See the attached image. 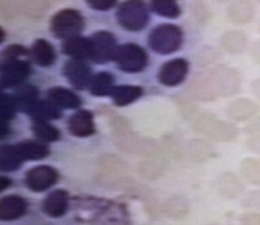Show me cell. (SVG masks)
<instances>
[{
    "instance_id": "cell-13",
    "label": "cell",
    "mask_w": 260,
    "mask_h": 225,
    "mask_svg": "<svg viewBox=\"0 0 260 225\" xmlns=\"http://www.w3.org/2000/svg\"><path fill=\"white\" fill-rule=\"evenodd\" d=\"M187 96L193 102H213L218 94L210 73H199L192 78L187 87Z\"/></svg>"
},
{
    "instance_id": "cell-47",
    "label": "cell",
    "mask_w": 260,
    "mask_h": 225,
    "mask_svg": "<svg viewBox=\"0 0 260 225\" xmlns=\"http://www.w3.org/2000/svg\"><path fill=\"white\" fill-rule=\"evenodd\" d=\"M246 148L250 152L260 154V134H255V136H250L246 141Z\"/></svg>"
},
{
    "instance_id": "cell-30",
    "label": "cell",
    "mask_w": 260,
    "mask_h": 225,
    "mask_svg": "<svg viewBox=\"0 0 260 225\" xmlns=\"http://www.w3.org/2000/svg\"><path fill=\"white\" fill-rule=\"evenodd\" d=\"M114 89V76L111 73L102 71L92 76L89 82L88 90L93 96L98 98H104V96H111L112 90Z\"/></svg>"
},
{
    "instance_id": "cell-48",
    "label": "cell",
    "mask_w": 260,
    "mask_h": 225,
    "mask_svg": "<svg viewBox=\"0 0 260 225\" xmlns=\"http://www.w3.org/2000/svg\"><path fill=\"white\" fill-rule=\"evenodd\" d=\"M250 53L251 57L255 60V62H257L260 65V41H255L254 44L251 45Z\"/></svg>"
},
{
    "instance_id": "cell-9",
    "label": "cell",
    "mask_w": 260,
    "mask_h": 225,
    "mask_svg": "<svg viewBox=\"0 0 260 225\" xmlns=\"http://www.w3.org/2000/svg\"><path fill=\"white\" fill-rule=\"evenodd\" d=\"M30 74V65L25 58L2 60L0 83L2 89H13L21 85Z\"/></svg>"
},
{
    "instance_id": "cell-26",
    "label": "cell",
    "mask_w": 260,
    "mask_h": 225,
    "mask_svg": "<svg viewBox=\"0 0 260 225\" xmlns=\"http://www.w3.org/2000/svg\"><path fill=\"white\" fill-rule=\"evenodd\" d=\"M48 99L63 109H76L82 105V99L75 92L64 87H53L49 90Z\"/></svg>"
},
{
    "instance_id": "cell-11",
    "label": "cell",
    "mask_w": 260,
    "mask_h": 225,
    "mask_svg": "<svg viewBox=\"0 0 260 225\" xmlns=\"http://www.w3.org/2000/svg\"><path fill=\"white\" fill-rule=\"evenodd\" d=\"M59 181V173L48 165L32 167L25 173V186L32 192H44Z\"/></svg>"
},
{
    "instance_id": "cell-55",
    "label": "cell",
    "mask_w": 260,
    "mask_h": 225,
    "mask_svg": "<svg viewBox=\"0 0 260 225\" xmlns=\"http://www.w3.org/2000/svg\"><path fill=\"white\" fill-rule=\"evenodd\" d=\"M208 225H213V224H208Z\"/></svg>"
},
{
    "instance_id": "cell-53",
    "label": "cell",
    "mask_w": 260,
    "mask_h": 225,
    "mask_svg": "<svg viewBox=\"0 0 260 225\" xmlns=\"http://www.w3.org/2000/svg\"><path fill=\"white\" fill-rule=\"evenodd\" d=\"M257 29H259V33H260V20H259V24H257Z\"/></svg>"
},
{
    "instance_id": "cell-38",
    "label": "cell",
    "mask_w": 260,
    "mask_h": 225,
    "mask_svg": "<svg viewBox=\"0 0 260 225\" xmlns=\"http://www.w3.org/2000/svg\"><path fill=\"white\" fill-rule=\"evenodd\" d=\"M13 98L16 100L17 109L28 114L29 109H30V108L33 107V104L38 100V90L36 89L35 86L28 85V86L21 87Z\"/></svg>"
},
{
    "instance_id": "cell-14",
    "label": "cell",
    "mask_w": 260,
    "mask_h": 225,
    "mask_svg": "<svg viewBox=\"0 0 260 225\" xmlns=\"http://www.w3.org/2000/svg\"><path fill=\"white\" fill-rule=\"evenodd\" d=\"M63 74L66 79L75 87L76 90L88 89L89 82L92 79L91 67L86 64V61L70 60L63 66Z\"/></svg>"
},
{
    "instance_id": "cell-43",
    "label": "cell",
    "mask_w": 260,
    "mask_h": 225,
    "mask_svg": "<svg viewBox=\"0 0 260 225\" xmlns=\"http://www.w3.org/2000/svg\"><path fill=\"white\" fill-rule=\"evenodd\" d=\"M242 206L251 211H260V188L246 193V196L242 199Z\"/></svg>"
},
{
    "instance_id": "cell-40",
    "label": "cell",
    "mask_w": 260,
    "mask_h": 225,
    "mask_svg": "<svg viewBox=\"0 0 260 225\" xmlns=\"http://www.w3.org/2000/svg\"><path fill=\"white\" fill-rule=\"evenodd\" d=\"M16 111H19V109H17L15 98L2 92V96H0V116H2V121H10L11 119L15 118Z\"/></svg>"
},
{
    "instance_id": "cell-24",
    "label": "cell",
    "mask_w": 260,
    "mask_h": 225,
    "mask_svg": "<svg viewBox=\"0 0 260 225\" xmlns=\"http://www.w3.org/2000/svg\"><path fill=\"white\" fill-rule=\"evenodd\" d=\"M167 166V158L165 156L149 157L141 161L137 166V173L143 179L147 181H155L159 177H162Z\"/></svg>"
},
{
    "instance_id": "cell-34",
    "label": "cell",
    "mask_w": 260,
    "mask_h": 225,
    "mask_svg": "<svg viewBox=\"0 0 260 225\" xmlns=\"http://www.w3.org/2000/svg\"><path fill=\"white\" fill-rule=\"evenodd\" d=\"M150 10L158 16L166 19H176L181 15V8L178 0H151Z\"/></svg>"
},
{
    "instance_id": "cell-52",
    "label": "cell",
    "mask_w": 260,
    "mask_h": 225,
    "mask_svg": "<svg viewBox=\"0 0 260 225\" xmlns=\"http://www.w3.org/2000/svg\"><path fill=\"white\" fill-rule=\"evenodd\" d=\"M219 3H228V2H234V0H218Z\"/></svg>"
},
{
    "instance_id": "cell-28",
    "label": "cell",
    "mask_w": 260,
    "mask_h": 225,
    "mask_svg": "<svg viewBox=\"0 0 260 225\" xmlns=\"http://www.w3.org/2000/svg\"><path fill=\"white\" fill-rule=\"evenodd\" d=\"M16 146L24 161H40V159L49 157V154H50L48 145H45L42 141L24 139Z\"/></svg>"
},
{
    "instance_id": "cell-49",
    "label": "cell",
    "mask_w": 260,
    "mask_h": 225,
    "mask_svg": "<svg viewBox=\"0 0 260 225\" xmlns=\"http://www.w3.org/2000/svg\"><path fill=\"white\" fill-rule=\"evenodd\" d=\"M251 92L256 98L257 102L260 103V78L259 79H255L254 82L251 83Z\"/></svg>"
},
{
    "instance_id": "cell-37",
    "label": "cell",
    "mask_w": 260,
    "mask_h": 225,
    "mask_svg": "<svg viewBox=\"0 0 260 225\" xmlns=\"http://www.w3.org/2000/svg\"><path fill=\"white\" fill-rule=\"evenodd\" d=\"M241 175L252 186H260V159L254 157L244 158L241 163Z\"/></svg>"
},
{
    "instance_id": "cell-31",
    "label": "cell",
    "mask_w": 260,
    "mask_h": 225,
    "mask_svg": "<svg viewBox=\"0 0 260 225\" xmlns=\"http://www.w3.org/2000/svg\"><path fill=\"white\" fill-rule=\"evenodd\" d=\"M22 162L24 159L16 145H3L0 148V168L3 172H16L21 167Z\"/></svg>"
},
{
    "instance_id": "cell-32",
    "label": "cell",
    "mask_w": 260,
    "mask_h": 225,
    "mask_svg": "<svg viewBox=\"0 0 260 225\" xmlns=\"http://www.w3.org/2000/svg\"><path fill=\"white\" fill-rule=\"evenodd\" d=\"M221 44L228 53L241 54L247 49L248 37L242 31H230L222 36Z\"/></svg>"
},
{
    "instance_id": "cell-22",
    "label": "cell",
    "mask_w": 260,
    "mask_h": 225,
    "mask_svg": "<svg viewBox=\"0 0 260 225\" xmlns=\"http://www.w3.org/2000/svg\"><path fill=\"white\" fill-rule=\"evenodd\" d=\"M185 156L193 162H206L217 157V150L209 141L193 138L185 145Z\"/></svg>"
},
{
    "instance_id": "cell-7",
    "label": "cell",
    "mask_w": 260,
    "mask_h": 225,
    "mask_svg": "<svg viewBox=\"0 0 260 225\" xmlns=\"http://www.w3.org/2000/svg\"><path fill=\"white\" fill-rule=\"evenodd\" d=\"M113 143L118 149L127 154L140 156L145 137H141L132 129L130 123L124 118H116L111 124Z\"/></svg>"
},
{
    "instance_id": "cell-5",
    "label": "cell",
    "mask_w": 260,
    "mask_h": 225,
    "mask_svg": "<svg viewBox=\"0 0 260 225\" xmlns=\"http://www.w3.org/2000/svg\"><path fill=\"white\" fill-rule=\"evenodd\" d=\"M84 17L79 11L74 8H64L55 13L50 20V31L53 36L60 40L76 37L84 29Z\"/></svg>"
},
{
    "instance_id": "cell-2",
    "label": "cell",
    "mask_w": 260,
    "mask_h": 225,
    "mask_svg": "<svg viewBox=\"0 0 260 225\" xmlns=\"http://www.w3.org/2000/svg\"><path fill=\"white\" fill-rule=\"evenodd\" d=\"M184 41L180 26L174 24H160L152 29L149 35V46L154 53L167 55L178 51Z\"/></svg>"
},
{
    "instance_id": "cell-23",
    "label": "cell",
    "mask_w": 260,
    "mask_h": 225,
    "mask_svg": "<svg viewBox=\"0 0 260 225\" xmlns=\"http://www.w3.org/2000/svg\"><path fill=\"white\" fill-rule=\"evenodd\" d=\"M229 20L234 24H247L255 17V6L251 0H234L228 8Z\"/></svg>"
},
{
    "instance_id": "cell-3",
    "label": "cell",
    "mask_w": 260,
    "mask_h": 225,
    "mask_svg": "<svg viewBox=\"0 0 260 225\" xmlns=\"http://www.w3.org/2000/svg\"><path fill=\"white\" fill-rule=\"evenodd\" d=\"M116 17L125 31L140 32L149 24V8L145 0H125L118 6Z\"/></svg>"
},
{
    "instance_id": "cell-27",
    "label": "cell",
    "mask_w": 260,
    "mask_h": 225,
    "mask_svg": "<svg viewBox=\"0 0 260 225\" xmlns=\"http://www.w3.org/2000/svg\"><path fill=\"white\" fill-rule=\"evenodd\" d=\"M143 95V89L133 85H122V86H114L111 92L112 102L117 107H126L132 103L137 102Z\"/></svg>"
},
{
    "instance_id": "cell-12",
    "label": "cell",
    "mask_w": 260,
    "mask_h": 225,
    "mask_svg": "<svg viewBox=\"0 0 260 225\" xmlns=\"http://www.w3.org/2000/svg\"><path fill=\"white\" fill-rule=\"evenodd\" d=\"M189 71V64L184 58L167 61L159 69L158 80L166 87H176L184 82Z\"/></svg>"
},
{
    "instance_id": "cell-4",
    "label": "cell",
    "mask_w": 260,
    "mask_h": 225,
    "mask_svg": "<svg viewBox=\"0 0 260 225\" xmlns=\"http://www.w3.org/2000/svg\"><path fill=\"white\" fill-rule=\"evenodd\" d=\"M99 182L108 188L125 186L129 181L127 165L117 156L105 154L99 159Z\"/></svg>"
},
{
    "instance_id": "cell-17",
    "label": "cell",
    "mask_w": 260,
    "mask_h": 225,
    "mask_svg": "<svg viewBox=\"0 0 260 225\" xmlns=\"http://www.w3.org/2000/svg\"><path fill=\"white\" fill-rule=\"evenodd\" d=\"M62 51L71 60L86 61L92 58V44L91 38L76 36L67 38L62 42Z\"/></svg>"
},
{
    "instance_id": "cell-54",
    "label": "cell",
    "mask_w": 260,
    "mask_h": 225,
    "mask_svg": "<svg viewBox=\"0 0 260 225\" xmlns=\"http://www.w3.org/2000/svg\"><path fill=\"white\" fill-rule=\"evenodd\" d=\"M255 2H257V3H260V0H255Z\"/></svg>"
},
{
    "instance_id": "cell-21",
    "label": "cell",
    "mask_w": 260,
    "mask_h": 225,
    "mask_svg": "<svg viewBox=\"0 0 260 225\" xmlns=\"http://www.w3.org/2000/svg\"><path fill=\"white\" fill-rule=\"evenodd\" d=\"M217 191H218L219 196L223 199H237L243 193L244 184L239 177L234 173H223L219 175L218 181H217Z\"/></svg>"
},
{
    "instance_id": "cell-41",
    "label": "cell",
    "mask_w": 260,
    "mask_h": 225,
    "mask_svg": "<svg viewBox=\"0 0 260 225\" xmlns=\"http://www.w3.org/2000/svg\"><path fill=\"white\" fill-rule=\"evenodd\" d=\"M20 12L19 0H2V16L4 20L16 19Z\"/></svg>"
},
{
    "instance_id": "cell-1",
    "label": "cell",
    "mask_w": 260,
    "mask_h": 225,
    "mask_svg": "<svg viewBox=\"0 0 260 225\" xmlns=\"http://www.w3.org/2000/svg\"><path fill=\"white\" fill-rule=\"evenodd\" d=\"M192 129L216 143H233L239 136V129L234 124L221 120L210 112L199 115L192 124Z\"/></svg>"
},
{
    "instance_id": "cell-25",
    "label": "cell",
    "mask_w": 260,
    "mask_h": 225,
    "mask_svg": "<svg viewBox=\"0 0 260 225\" xmlns=\"http://www.w3.org/2000/svg\"><path fill=\"white\" fill-rule=\"evenodd\" d=\"M159 212L168 219L181 220L189 213V204L184 198L171 196L163 200V203H160Z\"/></svg>"
},
{
    "instance_id": "cell-8",
    "label": "cell",
    "mask_w": 260,
    "mask_h": 225,
    "mask_svg": "<svg viewBox=\"0 0 260 225\" xmlns=\"http://www.w3.org/2000/svg\"><path fill=\"white\" fill-rule=\"evenodd\" d=\"M218 96L230 98L241 91L242 78L238 69L228 66H217L209 71Z\"/></svg>"
},
{
    "instance_id": "cell-45",
    "label": "cell",
    "mask_w": 260,
    "mask_h": 225,
    "mask_svg": "<svg viewBox=\"0 0 260 225\" xmlns=\"http://www.w3.org/2000/svg\"><path fill=\"white\" fill-rule=\"evenodd\" d=\"M241 225H260V212L259 211H251L246 212L239 219Z\"/></svg>"
},
{
    "instance_id": "cell-29",
    "label": "cell",
    "mask_w": 260,
    "mask_h": 225,
    "mask_svg": "<svg viewBox=\"0 0 260 225\" xmlns=\"http://www.w3.org/2000/svg\"><path fill=\"white\" fill-rule=\"evenodd\" d=\"M33 118V120H57L60 119L62 114H60V108L55 105L54 103L50 100H37L33 104V107L29 109L28 112Z\"/></svg>"
},
{
    "instance_id": "cell-16",
    "label": "cell",
    "mask_w": 260,
    "mask_h": 225,
    "mask_svg": "<svg viewBox=\"0 0 260 225\" xmlns=\"http://www.w3.org/2000/svg\"><path fill=\"white\" fill-rule=\"evenodd\" d=\"M67 129L74 137H89L95 134V121L92 112L87 109H79L67 121Z\"/></svg>"
},
{
    "instance_id": "cell-15",
    "label": "cell",
    "mask_w": 260,
    "mask_h": 225,
    "mask_svg": "<svg viewBox=\"0 0 260 225\" xmlns=\"http://www.w3.org/2000/svg\"><path fill=\"white\" fill-rule=\"evenodd\" d=\"M260 112V107L257 103L248 98H239L233 100L226 107V115L237 123H244L250 121Z\"/></svg>"
},
{
    "instance_id": "cell-35",
    "label": "cell",
    "mask_w": 260,
    "mask_h": 225,
    "mask_svg": "<svg viewBox=\"0 0 260 225\" xmlns=\"http://www.w3.org/2000/svg\"><path fill=\"white\" fill-rule=\"evenodd\" d=\"M32 132L42 143H55L60 137L59 129L45 120H33Z\"/></svg>"
},
{
    "instance_id": "cell-33",
    "label": "cell",
    "mask_w": 260,
    "mask_h": 225,
    "mask_svg": "<svg viewBox=\"0 0 260 225\" xmlns=\"http://www.w3.org/2000/svg\"><path fill=\"white\" fill-rule=\"evenodd\" d=\"M163 154L167 159H174V161H181L185 156V146L180 143V139L175 134H166L160 139Z\"/></svg>"
},
{
    "instance_id": "cell-51",
    "label": "cell",
    "mask_w": 260,
    "mask_h": 225,
    "mask_svg": "<svg viewBox=\"0 0 260 225\" xmlns=\"http://www.w3.org/2000/svg\"><path fill=\"white\" fill-rule=\"evenodd\" d=\"M0 133H2V138L8 136L10 133V128H8V121H2V130H0Z\"/></svg>"
},
{
    "instance_id": "cell-39",
    "label": "cell",
    "mask_w": 260,
    "mask_h": 225,
    "mask_svg": "<svg viewBox=\"0 0 260 225\" xmlns=\"http://www.w3.org/2000/svg\"><path fill=\"white\" fill-rule=\"evenodd\" d=\"M176 104L179 108V114L183 119L189 120V119H194L199 116V107L193 103V100L188 96H176L175 98Z\"/></svg>"
},
{
    "instance_id": "cell-20",
    "label": "cell",
    "mask_w": 260,
    "mask_h": 225,
    "mask_svg": "<svg viewBox=\"0 0 260 225\" xmlns=\"http://www.w3.org/2000/svg\"><path fill=\"white\" fill-rule=\"evenodd\" d=\"M29 55L36 65L41 67H49L57 60V51L54 46L45 38H38L33 42L29 50Z\"/></svg>"
},
{
    "instance_id": "cell-18",
    "label": "cell",
    "mask_w": 260,
    "mask_h": 225,
    "mask_svg": "<svg viewBox=\"0 0 260 225\" xmlns=\"http://www.w3.org/2000/svg\"><path fill=\"white\" fill-rule=\"evenodd\" d=\"M28 203L20 195H7L0 200V219L3 221H13L25 215Z\"/></svg>"
},
{
    "instance_id": "cell-44",
    "label": "cell",
    "mask_w": 260,
    "mask_h": 225,
    "mask_svg": "<svg viewBox=\"0 0 260 225\" xmlns=\"http://www.w3.org/2000/svg\"><path fill=\"white\" fill-rule=\"evenodd\" d=\"M117 2L118 0H86L89 8H92L93 11H99V12L109 11L117 4Z\"/></svg>"
},
{
    "instance_id": "cell-10",
    "label": "cell",
    "mask_w": 260,
    "mask_h": 225,
    "mask_svg": "<svg viewBox=\"0 0 260 225\" xmlns=\"http://www.w3.org/2000/svg\"><path fill=\"white\" fill-rule=\"evenodd\" d=\"M89 38H91V44H92L91 61L96 64H107L109 61H114L118 45L113 33L107 32V31H99Z\"/></svg>"
},
{
    "instance_id": "cell-42",
    "label": "cell",
    "mask_w": 260,
    "mask_h": 225,
    "mask_svg": "<svg viewBox=\"0 0 260 225\" xmlns=\"http://www.w3.org/2000/svg\"><path fill=\"white\" fill-rule=\"evenodd\" d=\"M28 49L24 48L22 45L12 44L8 45L2 53V60H12V58H24L28 57Z\"/></svg>"
},
{
    "instance_id": "cell-19",
    "label": "cell",
    "mask_w": 260,
    "mask_h": 225,
    "mask_svg": "<svg viewBox=\"0 0 260 225\" xmlns=\"http://www.w3.org/2000/svg\"><path fill=\"white\" fill-rule=\"evenodd\" d=\"M69 192L66 190H54L42 202V211L50 217H62L69 209Z\"/></svg>"
},
{
    "instance_id": "cell-6",
    "label": "cell",
    "mask_w": 260,
    "mask_h": 225,
    "mask_svg": "<svg viewBox=\"0 0 260 225\" xmlns=\"http://www.w3.org/2000/svg\"><path fill=\"white\" fill-rule=\"evenodd\" d=\"M114 62L121 71L126 74H138L145 70L149 57L145 49L137 44H124L118 46Z\"/></svg>"
},
{
    "instance_id": "cell-50",
    "label": "cell",
    "mask_w": 260,
    "mask_h": 225,
    "mask_svg": "<svg viewBox=\"0 0 260 225\" xmlns=\"http://www.w3.org/2000/svg\"><path fill=\"white\" fill-rule=\"evenodd\" d=\"M11 183H12V181H11V179L8 177H2V178H0V191L7 190V188H8L11 186Z\"/></svg>"
},
{
    "instance_id": "cell-36",
    "label": "cell",
    "mask_w": 260,
    "mask_h": 225,
    "mask_svg": "<svg viewBox=\"0 0 260 225\" xmlns=\"http://www.w3.org/2000/svg\"><path fill=\"white\" fill-rule=\"evenodd\" d=\"M20 10L26 17L41 20L49 8V0H19Z\"/></svg>"
},
{
    "instance_id": "cell-46",
    "label": "cell",
    "mask_w": 260,
    "mask_h": 225,
    "mask_svg": "<svg viewBox=\"0 0 260 225\" xmlns=\"http://www.w3.org/2000/svg\"><path fill=\"white\" fill-rule=\"evenodd\" d=\"M244 132L248 134V136H255V134H260V115H256L252 120H250V123L246 125L244 128Z\"/></svg>"
}]
</instances>
